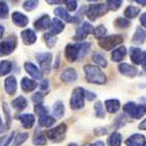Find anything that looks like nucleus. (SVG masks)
Wrapping results in <instances>:
<instances>
[{
    "instance_id": "12",
    "label": "nucleus",
    "mask_w": 146,
    "mask_h": 146,
    "mask_svg": "<svg viewBox=\"0 0 146 146\" xmlns=\"http://www.w3.org/2000/svg\"><path fill=\"white\" fill-rule=\"evenodd\" d=\"M145 143L146 139L142 134H134L126 140L127 146H144Z\"/></svg>"
},
{
    "instance_id": "26",
    "label": "nucleus",
    "mask_w": 146,
    "mask_h": 146,
    "mask_svg": "<svg viewBox=\"0 0 146 146\" xmlns=\"http://www.w3.org/2000/svg\"><path fill=\"white\" fill-rule=\"evenodd\" d=\"M105 107L110 113H115L117 111H119L121 104L119 100L117 99H107L105 101Z\"/></svg>"
},
{
    "instance_id": "14",
    "label": "nucleus",
    "mask_w": 146,
    "mask_h": 146,
    "mask_svg": "<svg viewBox=\"0 0 146 146\" xmlns=\"http://www.w3.org/2000/svg\"><path fill=\"white\" fill-rule=\"evenodd\" d=\"M119 71L122 75L129 77V78H134L137 75V68L128 63H121L119 66Z\"/></svg>"
},
{
    "instance_id": "4",
    "label": "nucleus",
    "mask_w": 146,
    "mask_h": 146,
    "mask_svg": "<svg viewBox=\"0 0 146 146\" xmlns=\"http://www.w3.org/2000/svg\"><path fill=\"white\" fill-rule=\"evenodd\" d=\"M85 90L83 88L78 87L73 91L70 100V105L74 110H78L83 108L85 105Z\"/></svg>"
},
{
    "instance_id": "57",
    "label": "nucleus",
    "mask_w": 146,
    "mask_h": 146,
    "mask_svg": "<svg viewBox=\"0 0 146 146\" xmlns=\"http://www.w3.org/2000/svg\"><path fill=\"white\" fill-rule=\"evenodd\" d=\"M0 126H1V117H0Z\"/></svg>"
},
{
    "instance_id": "33",
    "label": "nucleus",
    "mask_w": 146,
    "mask_h": 146,
    "mask_svg": "<svg viewBox=\"0 0 146 146\" xmlns=\"http://www.w3.org/2000/svg\"><path fill=\"white\" fill-rule=\"evenodd\" d=\"M92 59L95 63H97L98 66H102V68H106L107 66V61L105 59V57L99 52H96L94 53V55L92 56Z\"/></svg>"
},
{
    "instance_id": "9",
    "label": "nucleus",
    "mask_w": 146,
    "mask_h": 146,
    "mask_svg": "<svg viewBox=\"0 0 146 146\" xmlns=\"http://www.w3.org/2000/svg\"><path fill=\"white\" fill-rule=\"evenodd\" d=\"M93 32H94V28L92 27V25L88 22H84L80 26V28L76 31L74 40H76V41H82V40L87 38L88 35L92 34Z\"/></svg>"
},
{
    "instance_id": "29",
    "label": "nucleus",
    "mask_w": 146,
    "mask_h": 146,
    "mask_svg": "<svg viewBox=\"0 0 146 146\" xmlns=\"http://www.w3.org/2000/svg\"><path fill=\"white\" fill-rule=\"evenodd\" d=\"M53 115L57 119H60L64 115V105L61 101H56L53 105Z\"/></svg>"
},
{
    "instance_id": "13",
    "label": "nucleus",
    "mask_w": 146,
    "mask_h": 146,
    "mask_svg": "<svg viewBox=\"0 0 146 146\" xmlns=\"http://www.w3.org/2000/svg\"><path fill=\"white\" fill-rule=\"evenodd\" d=\"M21 37H22V40L25 45H32V44H34L37 40L36 33L31 29L24 30V31L21 33Z\"/></svg>"
},
{
    "instance_id": "41",
    "label": "nucleus",
    "mask_w": 146,
    "mask_h": 146,
    "mask_svg": "<svg viewBox=\"0 0 146 146\" xmlns=\"http://www.w3.org/2000/svg\"><path fill=\"white\" fill-rule=\"evenodd\" d=\"M94 110H95V115L97 117H104L105 112H104V108H103L102 103L98 101V102L95 103L94 105Z\"/></svg>"
},
{
    "instance_id": "53",
    "label": "nucleus",
    "mask_w": 146,
    "mask_h": 146,
    "mask_svg": "<svg viewBox=\"0 0 146 146\" xmlns=\"http://www.w3.org/2000/svg\"><path fill=\"white\" fill-rule=\"evenodd\" d=\"M88 146H105V145L102 141H96L95 143L90 144V145H88Z\"/></svg>"
},
{
    "instance_id": "52",
    "label": "nucleus",
    "mask_w": 146,
    "mask_h": 146,
    "mask_svg": "<svg viewBox=\"0 0 146 146\" xmlns=\"http://www.w3.org/2000/svg\"><path fill=\"white\" fill-rule=\"evenodd\" d=\"M139 129L140 130H146V119H143V121L139 124Z\"/></svg>"
},
{
    "instance_id": "49",
    "label": "nucleus",
    "mask_w": 146,
    "mask_h": 146,
    "mask_svg": "<svg viewBox=\"0 0 146 146\" xmlns=\"http://www.w3.org/2000/svg\"><path fill=\"white\" fill-rule=\"evenodd\" d=\"M140 23H141L142 27L146 29V12L142 13L141 17H140Z\"/></svg>"
},
{
    "instance_id": "5",
    "label": "nucleus",
    "mask_w": 146,
    "mask_h": 146,
    "mask_svg": "<svg viewBox=\"0 0 146 146\" xmlns=\"http://www.w3.org/2000/svg\"><path fill=\"white\" fill-rule=\"evenodd\" d=\"M124 110L132 119H139L146 113V105H137L136 103L130 101L124 105Z\"/></svg>"
},
{
    "instance_id": "56",
    "label": "nucleus",
    "mask_w": 146,
    "mask_h": 146,
    "mask_svg": "<svg viewBox=\"0 0 146 146\" xmlns=\"http://www.w3.org/2000/svg\"><path fill=\"white\" fill-rule=\"evenodd\" d=\"M68 146H78L76 143H71V144H68Z\"/></svg>"
},
{
    "instance_id": "3",
    "label": "nucleus",
    "mask_w": 146,
    "mask_h": 146,
    "mask_svg": "<svg viewBox=\"0 0 146 146\" xmlns=\"http://www.w3.org/2000/svg\"><path fill=\"white\" fill-rule=\"evenodd\" d=\"M108 11V7L107 5L103 4V3H97V4H91L88 6L87 10H86V15L89 19V21L94 22L98 19V17H102Z\"/></svg>"
},
{
    "instance_id": "2",
    "label": "nucleus",
    "mask_w": 146,
    "mask_h": 146,
    "mask_svg": "<svg viewBox=\"0 0 146 146\" xmlns=\"http://www.w3.org/2000/svg\"><path fill=\"white\" fill-rule=\"evenodd\" d=\"M84 71L86 74V79L89 83L102 85L106 82V76L102 73V71L98 66H93V64H87L84 66Z\"/></svg>"
},
{
    "instance_id": "50",
    "label": "nucleus",
    "mask_w": 146,
    "mask_h": 146,
    "mask_svg": "<svg viewBox=\"0 0 146 146\" xmlns=\"http://www.w3.org/2000/svg\"><path fill=\"white\" fill-rule=\"evenodd\" d=\"M48 80H43L42 81V83L40 84V89L41 90H46L48 89Z\"/></svg>"
},
{
    "instance_id": "19",
    "label": "nucleus",
    "mask_w": 146,
    "mask_h": 146,
    "mask_svg": "<svg viewBox=\"0 0 146 146\" xmlns=\"http://www.w3.org/2000/svg\"><path fill=\"white\" fill-rule=\"evenodd\" d=\"M49 29H50V33L55 36V35H57V34H60L61 32L63 31V29H64V24H63L60 20H58V19H53V20L51 21V23H50Z\"/></svg>"
},
{
    "instance_id": "54",
    "label": "nucleus",
    "mask_w": 146,
    "mask_h": 146,
    "mask_svg": "<svg viewBox=\"0 0 146 146\" xmlns=\"http://www.w3.org/2000/svg\"><path fill=\"white\" fill-rule=\"evenodd\" d=\"M3 34H4V28L0 25V39L2 38V36H3Z\"/></svg>"
},
{
    "instance_id": "10",
    "label": "nucleus",
    "mask_w": 146,
    "mask_h": 146,
    "mask_svg": "<svg viewBox=\"0 0 146 146\" xmlns=\"http://www.w3.org/2000/svg\"><path fill=\"white\" fill-rule=\"evenodd\" d=\"M37 59L39 61L40 66L44 73L49 74L51 70V61H52V54L51 53H39L37 54Z\"/></svg>"
},
{
    "instance_id": "17",
    "label": "nucleus",
    "mask_w": 146,
    "mask_h": 146,
    "mask_svg": "<svg viewBox=\"0 0 146 146\" xmlns=\"http://www.w3.org/2000/svg\"><path fill=\"white\" fill-rule=\"evenodd\" d=\"M12 22L15 23V25H17V27H26L29 23V19L25 15L21 13L19 11H15L12 13Z\"/></svg>"
},
{
    "instance_id": "25",
    "label": "nucleus",
    "mask_w": 146,
    "mask_h": 146,
    "mask_svg": "<svg viewBox=\"0 0 146 146\" xmlns=\"http://www.w3.org/2000/svg\"><path fill=\"white\" fill-rule=\"evenodd\" d=\"M21 87L25 92H32L37 87V82L34 80H30L28 78H23L21 81Z\"/></svg>"
},
{
    "instance_id": "51",
    "label": "nucleus",
    "mask_w": 146,
    "mask_h": 146,
    "mask_svg": "<svg viewBox=\"0 0 146 146\" xmlns=\"http://www.w3.org/2000/svg\"><path fill=\"white\" fill-rule=\"evenodd\" d=\"M142 68H143V70L146 72V51L143 52V58H142Z\"/></svg>"
},
{
    "instance_id": "16",
    "label": "nucleus",
    "mask_w": 146,
    "mask_h": 146,
    "mask_svg": "<svg viewBox=\"0 0 146 146\" xmlns=\"http://www.w3.org/2000/svg\"><path fill=\"white\" fill-rule=\"evenodd\" d=\"M130 58L135 64H140L143 58V51L139 47H132L130 49Z\"/></svg>"
},
{
    "instance_id": "23",
    "label": "nucleus",
    "mask_w": 146,
    "mask_h": 146,
    "mask_svg": "<svg viewBox=\"0 0 146 146\" xmlns=\"http://www.w3.org/2000/svg\"><path fill=\"white\" fill-rule=\"evenodd\" d=\"M127 54V49L125 46H119L111 52V60L115 62L122 61Z\"/></svg>"
},
{
    "instance_id": "58",
    "label": "nucleus",
    "mask_w": 146,
    "mask_h": 146,
    "mask_svg": "<svg viewBox=\"0 0 146 146\" xmlns=\"http://www.w3.org/2000/svg\"><path fill=\"white\" fill-rule=\"evenodd\" d=\"M144 146H146V143H145V145H144Z\"/></svg>"
},
{
    "instance_id": "40",
    "label": "nucleus",
    "mask_w": 146,
    "mask_h": 146,
    "mask_svg": "<svg viewBox=\"0 0 146 146\" xmlns=\"http://www.w3.org/2000/svg\"><path fill=\"white\" fill-rule=\"evenodd\" d=\"M8 6L4 0H0V19H6L8 15Z\"/></svg>"
},
{
    "instance_id": "39",
    "label": "nucleus",
    "mask_w": 146,
    "mask_h": 146,
    "mask_svg": "<svg viewBox=\"0 0 146 146\" xmlns=\"http://www.w3.org/2000/svg\"><path fill=\"white\" fill-rule=\"evenodd\" d=\"M130 22L124 17H119L115 21V26L119 29H127L128 27H130Z\"/></svg>"
},
{
    "instance_id": "32",
    "label": "nucleus",
    "mask_w": 146,
    "mask_h": 146,
    "mask_svg": "<svg viewBox=\"0 0 146 146\" xmlns=\"http://www.w3.org/2000/svg\"><path fill=\"white\" fill-rule=\"evenodd\" d=\"M139 12H140V8L130 5V6H128L125 9L124 13H125V17H128V19H134V17H136L139 15Z\"/></svg>"
},
{
    "instance_id": "22",
    "label": "nucleus",
    "mask_w": 146,
    "mask_h": 146,
    "mask_svg": "<svg viewBox=\"0 0 146 146\" xmlns=\"http://www.w3.org/2000/svg\"><path fill=\"white\" fill-rule=\"evenodd\" d=\"M50 19H49V17L47 15H42L40 19H38V20L35 22L34 24V27L36 30H38V31H42V30H45L47 29L48 27H50Z\"/></svg>"
},
{
    "instance_id": "34",
    "label": "nucleus",
    "mask_w": 146,
    "mask_h": 146,
    "mask_svg": "<svg viewBox=\"0 0 146 146\" xmlns=\"http://www.w3.org/2000/svg\"><path fill=\"white\" fill-rule=\"evenodd\" d=\"M43 37H44L45 43H46V45H47L48 48H52V47L56 44L57 39H56V37L54 36V35H52L51 33H47V34H45Z\"/></svg>"
},
{
    "instance_id": "7",
    "label": "nucleus",
    "mask_w": 146,
    "mask_h": 146,
    "mask_svg": "<svg viewBox=\"0 0 146 146\" xmlns=\"http://www.w3.org/2000/svg\"><path fill=\"white\" fill-rule=\"evenodd\" d=\"M66 128H68V127H66V124H60L57 127H55V128H53V129L48 130V131L45 133V135H46L47 138L50 139L51 141L60 142L64 139Z\"/></svg>"
},
{
    "instance_id": "45",
    "label": "nucleus",
    "mask_w": 146,
    "mask_h": 146,
    "mask_svg": "<svg viewBox=\"0 0 146 146\" xmlns=\"http://www.w3.org/2000/svg\"><path fill=\"white\" fill-rule=\"evenodd\" d=\"M15 136V132H11L9 136L7 137H3V138L0 139V146H8L11 142V140L13 139Z\"/></svg>"
},
{
    "instance_id": "15",
    "label": "nucleus",
    "mask_w": 146,
    "mask_h": 146,
    "mask_svg": "<svg viewBox=\"0 0 146 146\" xmlns=\"http://www.w3.org/2000/svg\"><path fill=\"white\" fill-rule=\"evenodd\" d=\"M60 78L64 83H74L77 80V72L74 68H66L61 73Z\"/></svg>"
},
{
    "instance_id": "35",
    "label": "nucleus",
    "mask_w": 146,
    "mask_h": 146,
    "mask_svg": "<svg viewBox=\"0 0 146 146\" xmlns=\"http://www.w3.org/2000/svg\"><path fill=\"white\" fill-rule=\"evenodd\" d=\"M38 3H39V0H26L23 4V7L27 11H32L38 6Z\"/></svg>"
},
{
    "instance_id": "30",
    "label": "nucleus",
    "mask_w": 146,
    "mask_h": 146,
    "mask_svg": "<svg viewBox=\"0 0 146 146\" xmlns=\"http://www.w3.org/2000/svg\"><path fill=\"white\" fill-rule=\"evenodd\" d=\"M55 123V119H53L50 115H43V117H39V125L44 128H49V127H52Z\"/></svg>"
},
{
    "instance_id": "28",
    "label": "nucleus",
    "mask_w": 146,
    "mask_h": 146,
    "mask_svg": "<svg viewBox=\"0 0 146 146\" xmlns=\"http://www.w3.org/2000/svg\"><path fill=\"white\" fill-rule=\"evenodd\" d=\"M107 143H108V146H121V144H122V135L117 132H113L107 139Z\"/></svg>"
},
{
    "instance_id": "1",
    "label": "nucleus",
    "mask_w": 146,
    "mask_h": 146,
    "mask_svg": "<svg viewBox=\"0 0 146 146\" xmlns=\"http://www.w3.org/2000/svg\"><path fill=\"white\" fill-rule=\"evenodd\" d=\"M91 47V44L89 42L78 44H68L66 47L64 55L68 61L75 62L77 60H81L84 56L89 52Z\"/></svg>"
},
{
    "instance_id": "21",
    "label": "nucleus",
    "mask_w": 146,
    "mask_h": 146,
    "mask_svg": "<svg viewBox=\"0 0 146 146\" xmlns=\"http://www.w3.org/2000/svg\"><path fill=\"white\" fill-rule=\"evenodd\" d=\"M25 129H31L35 124V117L31 113H23L19 117Z\"/></svg>"
},
{
    "instance_id": "24",
    "label": "nucleus",
    "mask_w": 146,
    "mask_h": 146,
    "mask_svg": "<svg viewBox=\"0 0 146 146\" xmlns=\"http://www.w3.org/2000/svg\"><path fill=\"white\" fill-rule=\"evenodd\" d=\"M145 39H146V31H144L143 29L138 27L136 29L134 36H133L132 42L134 44H136V45H141V44H143L145 42Z\"/></svg>"
},
{
    "instance_id": "11",
    "label": "nucleus",
    "mask_w": 146,
    "mask_h": 146,
    "mask_svg": "<svg viewBox=\"0 0 146 146\" xmlns=\"http://www.w3.org/2000/svg\"><path fill=\"white\" fill-rule=\"evenodd\" d=\"M24 68L26 70V72L33 79H35V80H41L42 79V72L32 62H25Z\"/></svg>"
},
{
    "instance_id": "46",
    "label": "nucleus",
    "mask_w": 146,
    "mask_h": 146,
    "mask_svg": "<svg viewBox=\"0 0 146 146\" xmlns=\"http://www.w3.org/2000/svg\"><path fill=\"white\" fill-rule=\"evenodd\" d=\"M66 4L68 11H75L78 6V0H66Z\"/></svg>"
},
{
    "instance_id": "42",
    "label": "nucleus",
    "mask_w": 146,
    "mask_h": 146,
    "mask_svg": "<svg viewBox=\"0 0 146 146\" xmlns=\"http://www.w3.org/2000/svg\"><path fill=\"white\" fill-rule=\"evenodd\" d=\"M35 112L37 115H39V117H43V115H48V110L43 104L35 105Z\"/></svg>"
},
{
    "instance_id": "20",
    "label": "nucleus",
    "mask_w": 146,
    "mask_h": 146,
    "mask_svg": "<svg viewBox=\"0 0 146 146\" xmlns=\"http://www.w3.org/2000/svg\"><path fill=\"white\" fill-rule=\"evenodd\" d=\"M54 13H55V15H57L59 19H61V20L66 23H76L75 17H72V15L62 7L55 8V9H54Z\"/></svg>"
},
{
    "instance_id": "18",
    "label": "nucleus",
    "mask_w": 146,
    "mask_h": 146,
    "mask_svg": "<svg viewBox=\"0 0 146 146\" xmlns=\"http://www.w3.org/2000/svg\"><path fill=\"white\" fill-rule=\"evenodd\" d=\"M17 80L13 76H10L7 79H5L4 82V87H5V91L7 92L8 95H13L17 91Z\"/></svg>"
},
{
    "instance_id": "27",
    "label": "nucleus",
    "mask_w": 146,
    "mask_h": 146,
    "mask_svg": "<svg viewBox=\"0 0 146 146\" xmlns=\"http://www.w3.org/2000/svg\"><path fill=\"white\" fill-rule=\"evenodd\" d=\"M27 103L28 102L26 98L23 97V96H19V97H17L15 100H12L11 105L15 110L21 111V110H24L25 108L27 107Z\"/></svg>"
},
{
    "instance_id": "43",
    "label": "nucleus",
    "mask_w": 146,
    "mask_h": 146,
    "mask_svg": "<svg viewBox=\"0 0 146 146\" xmlns=\"http://www.w3.org/2000/svg\"><path fill=\"white\" fill-rule=\"evenodd\" d=\"M43 100H44V96H43V94L40 92L35 93V94L32 96V101L35 103V105L42 104V103H43Z\"/></svg>"
},
{
    "instance_id": "36",
    "label": "nucleus",
    "mask_w": 146,
    "mask_h": 146,
    "mask_svg": "<svg viewBox=\"0 0 146 146\" xmlns=\"http://www.w3.org/2000/svg\"><path fill=\"white\" fill-rule=\"evenodd\" d=\"M93 34H94V37L96 39H98V40L102 39L103 37H105V35H106V29H105V27H103V26L100 25V26L95 28Z\"/></svg>"
},
{
    "instance_id": "6",
    "label": "nucleus",
    "mask_w": 146,
    "mask_h": 146,
    "mask_svg": "<svg viewBox=\"0 0 146 146\" xmlns=\"http://www.w3.org/2000/svg\"><path fill=\"white\" fill-rule=\"evenodd\" d=\"M124 39L122 36L119 35H111V36H106L103 37L102 39H100L98 41L99 46L104 50H111L112 48H115V46L119 45L121 43H123Z\"/></svg>"
},
{
    "instance_id": "44",
    "label": "nucleus",
    "mask_w": 146,
    "mask_h": 146,
    "mask_svg": "<svg viewBox=\"0 0 146 146\" xmlns=\"http://www.w3.org/2000/svg\"><path fill=\"white\" fill-rule=\"evenodd\" d=\"M33 143L34 145H45L46 144V137L44 136L43 134H40L38 136H36L34 139H33Z\"/></svg>"
},
{
    "instance_id": "37",
    "label": "nucleus",
    "mask_w": 146,
    "mask_h": 146,
    "mask_svg": "<svg viewBox=\"0 0 146 146\" xmlns=\"http://www.w3.org/2000/svg\"><path fill=\"white\" fill-rule=\"evenodd\" d=\"M106 3H107L108 9L115 11V10H117L121 7V5H122V3H123V0H106Z\"/></svg>"
},
{
    "instance_id": "47",
    "label": "nucleus",
    "mask_w": 146,
    "mask_h": 146,
    "mask_svg": "<svg viewBox=\"0 0 146 146\" xmlns=\"http://www.w3.org/2000/svg\"><path fill=\"white\" fill-rule=\"evenodd\" d=\"M48 4L53 5V4H62V3H66V0H45Z\"/></svg>"
},
{
    "instance_id": "38",
    "label": "nucleus",
    "mask_w": 146,
    "mask_h": 146,
    "mask_svg": "<svg viewBox=\"0 0 146 146\" xmlns=\"http://www.w3.org/2000/svg\"><path fill=\"white\" fill-rule=\"evenodd\" d=\"M28 136H29V134H28V133H19V134H17V136H15V138L13 145H15V146L22 145V144L28 139Z\"/></svg>"
},
{
    "instance_id": "8",
    "label": "nucleus",
    "mask_w": 146,
    "mask_h": 146,
    "mask_svg": "<svg viewBox=\"0 0 146 146\" xmlns=\"http://www.w3.org/2000/svg\"><path fill=\"white\" fill-rule=\"evenodd\" d=\"M17 47V38L15 36H9L2 42H0V56L9 55L15 51Z\"/></svg>"
},
{
    "instance_id": "31",
    "label": "nucleus",
    "mask_w": 146,
    "mask_h": 146,
    "mask_svg": "<svg viewBox=\"0 0 146 146\" xmlns=\"http://www.w3.org/2000/svg\"><path fill=\"white\" fill-rule=\"evenodd\" d=\"M11 62L8 60H2L0 61V77L7 75L11 71Z\"/></svg>"
},
{
    "instance_id": "48",
    "label": "nucleus",
    "mask_w": 146,
    "mask_h": 146,
    "mask_svg": "<svg viewBox=\"0 0 146 146\" xmlns=\"http://www.w3.org/2000/svg\"><path fill=\"white\" fill-rule=\"evenodd\" d=\"M85 97L87 98L88 100H93V99L96 98V94H95V93L90 92V91L85 90Z\"/></svg>"
},
{
    "instance_id": "55",
    "label": "nucleus",
    "mask_w": 146,
    "mask_h": 146,
    "mask_svg": "<svg viewBox=\"0 0 146 146\" xmlns=\"http://www.w3.org/2000/svg\"><path fill=\"white\" fill-rule=\"evenodd\" d=\"M137 3L139 4H142V5H146V0H135Z\"/></svg>"
}]
</instances>
